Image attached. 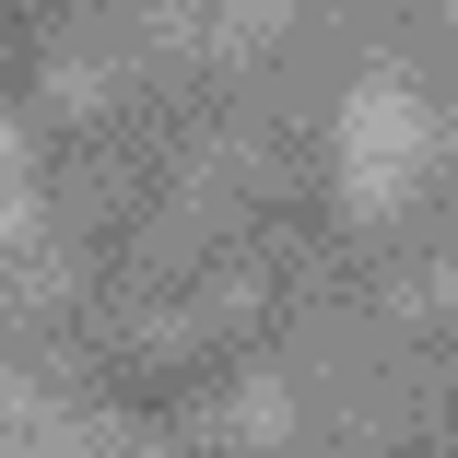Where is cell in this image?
I'll use <instances>...</instances> for the list:
<instances>
[{
	"label": "cell",
	"mask_w": 458,
	"mask_h": 458,
	"mask_svg": "<svg viewBox=\"0 0 458 458\" xmlns=\"http://www.w3.org/2000/svg\"><path fill=\"white\" fill-rule=\"evenodd\" d=\"M435 13H458V0H435Z\"/></svg>",
	"instance_id": "cell-6"
},
{
	"label": "cell",
	"mask_w": 458,
	"mask_h": 458,
	"mask_svg": "<svg viewBox=\"0 0 458 458\" xmlns=\"http://www.w3.org/2000/svg\"><path fill=\"white\" fill-rule=\"evenodd\" d=\"M95 95H106L95 59H47V106H95Z\"/></svg>",
	"instance_id": "cell-4"
},
{
	"label": "cell",
	"mask_w": 458,
	"mask_h": 458,
	"mask_svg": "<svg viewBox=\"0 0 458 458\" xmlns=\"http://www.w3.org/2000/svg\"><path fill=\"white\" fill-rule=\"evenodd\" d=\"M235 435H247V446H283V435H294V388H283V377H247V388H235Z\"/></svg>",
	"instance_id": "cell-2"
},
{
	"label": "cell",
	"mask_w": 458,
	"mask_h": 458,
	"mask_svg": "<svg viewBox=\"0 0 458 458\" xmlns=\"http://www.w3.org/2000/svg\"><path fill=\"white\" fill-rule=\"evenodd\" d=\"M294 24V0H224V47H270Z\"/></svg>",
	"instance_id": "cell-3"
},
{
	"label": "cell",
	"mask_w": 458,
	"mask_h": 458,
	"mask_svg": "<svg viewBox=\"0 0 458 458\" xmlns=\"http://www.w3.org/2000/svg\"><path fill=\"white\" fill-rule=\"evenodd\" d=\"M0 176H24V130L13 118H0Z\"/></svg>",
	"instance_id": "cell-5"
},
{
	"label": "cell",
	"mask_w": 458,
	"mask_h": 458,
	"mask_svg": "<svg viewBox=\"0 0 458 458\" xmlns=\"http://www.w3.org/2000/svg\"><path fill=\"white\" fill-rule=\"evenodd\" d=\"M423 141H435V106L411 95L400 59H377L341 95V212L352 224H388L400 189H411V165H423Z\"/></svg>",
	"instance_id": "cell-1"
}]
</instances>
